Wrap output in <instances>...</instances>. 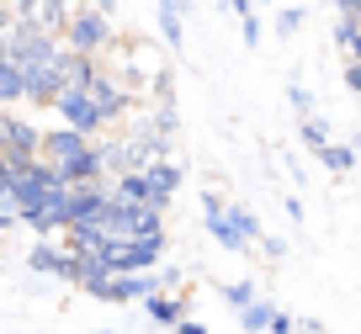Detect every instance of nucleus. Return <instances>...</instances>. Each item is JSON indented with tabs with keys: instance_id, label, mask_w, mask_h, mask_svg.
Returning a JSON list of instances; mask_svg holds the SVG:
<instances>
[{
	"instance_id": "1",
	"label": "nucleus",
	"mask_w": 361,
	"mask_h": 334,
	"mask_svg": "<svg viewBox=\"0 0 361 334\" xmlns=\"http://www.w3.org/2000/svg\"><path fill=\"white\" fill-rule=\"evenodd\" d=\"M37 159L59 170V180H102V165H96V138L75 133V128L59 123L54 133L37 138Z\"/></svg>"
},
{
	"instance_id": "2",
	"label": "nucleus",
	"mask_w": 361,
	"mask_h": 334,
	"mask_svg": "<svg viewBox=\"0 0 361 334\" xmlns=\"http://www.w3.org/2000/svg\"><path fill=\"white\" fill-rule=\"evenodd\" d=\"M59 43L75 48V54H112V48H117V22H112V11L90 6V0H75V6H69V16H64Z\"/></svg>"
},
{
	"instance_id": "3",
	"label": "nucleus",
	"mask_w": 361,
	"mask_h": 334,
	"mask_svg": "<svg viewBox=\"0 0 361 334\" xmlns=\"http://www.w3.org/2000/svg\"><path fill=\"white\" fill-rule=\"evenodd\" d=\"M54 48H59V37L54 32H43V27L32 22V16H16L11 27H6V37H0V54L11 58V64H48L54 58Z\"/></svg>"
},
{
	"instance_id": "4",
	"label": "nucleus",
	"mask_w": 361,
	"mask_h": 334,
	"mask_svg": "<svg viewBox=\"0 0 361 334\" xmlns=\"http://www.w3.org/2000/svg\"><path fill=\"white\" fill-rule=\"evenodd\" d=\"M59 117L64 128H75V133H85V138H102V117H96V106H90V90L85 85H64L54 96V106H48Z\"/></svg>"
},
{
	"instance_id": "5",
	"label": "nucleus",
	"mask_w": 361,
	"mask_h": 334,
	"mask_svg": "<svg viewBox=\"0 0 361 334\" xmlns=\"http://www.w3.org/2000/svg\"><path fill=\"white\" fill-rule=\"evenodd\" d=\"M37 138H43V128H37V123L16 117L11 106H0V154L11 159V165H27V159H37Z\"/></svg>"
},
{
	"instance_id": "6",
	"label": "nucleus",
	"mask_w": 361,
	"mask_h": 334,
	"mask_svg": "<svg viewBox=\"0 0 361 334\" xmlns=\"http://www.w3.org/2000/svg\"><path fill=\"white\" fill-rule=\"evenodd\" d=\"M202 223H207V234L218 239L224 249H234V255H245V234H239V223H234V202L218 197V191H202Z\"/></svg>"
},
{
	"instance_id": "7",
	"label": "nucleus",
	"mask_w": 361,
	"mask_h": 334,
	"mask_svg": "<svg viewBox=\"0 0 361 334\" xmlns=\"http://www.w3.org/2000/svg\"><path fill=\"white\" fill-rule=\"evenodd\" d=\"M180 175H186V170H180L170 154H159V159H149V165H144V180H149V202H154L159 212L170 207V197H176Z\"/></svg>"
},
{
	"instance_id": "8",
	"label": "nucleus",
	"mask_w": 361,
	"mask_h": 334,
	"mask_svg": "<svg viewBox=\"0 0 361 334\" xmlns=\"http://www.w3.org/2000/svg\"><path fill=\"white\" fill-rule=\"evenodd\" d=\"M59 75H54V64H27L22 69V101L27 106H54V96H59Z\"/></svg>"
},
{
	"instance_id": "9",
	"label": "nucleus",
	"mask_w": 361,
	"mask_h": 334,
	"mask_svg": "<svg viewBox=\"0 0 361 334\" xmlns=\"http://www.w3.org/2000/svg\"><path fill=\"white\" fill-rule=\"evenodd\" d=\"M180 313H186V302H180L170 287H159V292H149V297H144V318L154 323V329H170Z\"/></svg>"
},
{
	"instance_id": "10",
	"label": "nucleus",
	"mask_w": 361,
	"mask_h": 334,
	"mask_svg": "<svg viewBox=\"0 0 361 334\" xmlns=\"http://www.w3.org/2000/svg\"><path fill=\"white\" fill-rule=\"evenodd\" d=\"M64 255H69L64 245L43 239V245H32V249H27V271H32V276H59V271H64Z\"/></svg>"
},
{
	"instance_id": "11",
	"label": "nucleus",
	"mask_w": 361,
	"mask_h": 334,
	"mask_svg": "<svg viewBox=\"0 0 361 334\" xmlns=\"http://www.w3.org/2000/svg\"><path fill=\"white\" fill-rule=\"evenodd\" d=\"M239 313V329H250V334H266V323H271V313H276V302H266V297H250L245 308H234Z\"/></svg>"
},
{
	"instance_id": "12",
	"label": "nucleus",
	"mask_w": 361,
	"mask_h": 334,
	"mask_svg": "<svg viewBox=\"0 0 361 334\" xmlns=\"http://www.w3.org/2000/svg\"><path fill=\"white\" fill-rule=\"evenodd\" d=\"M0 106H22V64L0 54Z\"/></svg>"
},
{
	"instance_id": "13",
	"label": "nucleus",
	"mask_w": 361,
	"mask_h": 334,
	"mask_svg": "<svg viewBox=\"0 0 361 334\" xmlns=\"http://www.w3.org/2000/svg\"><path fill=\"white\" fill-rule=\"evenodd\" d=\"M319 159H324L335 175H345V170L356 165V149H350V144H324V149H319Z\"/></svg>"
},
{
	"instance_id": "14",
	"label": "nucleus",
	"mask_w": 361,
	"mask_h": 334,
	"mask_svg": "<svg viewBox=\"0 0 361 334\" xmlns=\"http://www.w3.org/2000/svg\"><path fill=\"white\" fill-rule=\"evenodd\" d=\"M159 37H165L170 48H180L186 43V16L180 11H159Z\"/></svg>"
},
{
	"instance_id": "15",
	"label": "nucleus",
	"mask_w": 361,
	"mask_h": 334,
	"mask_svg": "<svg viewBox=\"0 0 361 334\" xmlns=\"http://www.w3.org/2000/svg\"><path fill=\"white\" fill-rule=\"evenodd\" d=\"M250 297H260V292H255V281H250V276H239V281H228V287H224V302H228V308H245Z\"/></svg>"
},
{
	"instance_id": "16",
	"label": "nucleus",
	"mask_w": 361,
	"mask_h": 334,
	"mask_svg": "<svg viewBox=\"0 0 361 334\" xmlns=\"http://www.w3.org/2000/svg\"><path fill=\"white\" fill-rule=\"evenodd\" d=\"M303 144H308V154H319V149H324V144H329V128H324V123H319L314 111H308V117H303Z\"/></svg>"
},
{
	"instance_id": "17",
	"label": "nucleus",
	"mask_w": 361,
	"mask_h": 334,
	"mask_svg": "<svg viewBox=\"0 0 361 334\" xmlns=\"http://www.w3.org/2000/svg\"><path fill=\"white\" fill-rule=\"evenodd\" d=\"M303 22H308V11H303V6H287V11H276V37H293Z\"/></svg>"
},
{
	"instance_id": "18",
	"label": "nucleus",
	"mask_w": 361,
	"mask_h": 334,
	"mask_svg": "<svg viewBox=\"0 0 361 334\" xmlns=\"http://www.w3.org/2000/svg\"><path fill=\"white\" fill-rule=\"evenodd\" d=\"M356 32H361V16H356V11H340V22H335V43H340V48H350V43H356Z\"/></svg>"
},
{
	"instance_id": "19",
	"label": "nucleus",
	"mask_w": 361,
	"mask_h": 334,
	"mask_svg": "<svg viewBox=\"0 0 361 334\" xmlns=\"http://www.w3.org/2000/svg\"><path fill=\"white\" fill-rule=\"evenodd\" d=\"M287 101L298 106V117H308V111H314V90H308V85H298V80L287 85Z\"/></svg>"
},
{
	"instance_id": "20",
	"label": "nucleus",
	"mask_w": 361,
	"mask_h": 334,
	"mask_svg": "<svg viewBox=\"0 0 361 334\" xmlns=\"http://www.w3.org/2000/svg\"><path fill=\"white\" fill-rule=\"evenodd\" d=\"M239 37H245L250 48L260 43V16H255V11H250V16H239Z\"/></svg>"
},
{
	"instance_id": "21",
	"label": "nucleus",
	"mask_w": 361,
	"mask_h": 334,
	"mask_svg": "<svg viewBox=\"0 0 361 334\" xmlns=\"http://www.w3.org/2000/svg\"><path fill=\"white\" fill-rule=\"evenodd\" d=\"M266 334H298V318H287L282 308L271 313V323H266Z\"/></svg>"
},
{
	"instance_id": "22",
	"label": "nucleus",
	"mask_w": 361,
	"mask_h": 334,
	"mask_svg": "<svg viewBox=\"0 0 361 334\" xmlns=\"http://www.w3.org/2000/svg\"><path fill=\"white\" fill-rule=\"evenodd\" d=\"M345 90L361 96V64H356V58H345Z\"/></svg>"
},
{
	"instance_id": "23",
	"label": "nucleus",
	"mask_w": 361,
	"mask_h": 334,
	"mask_svg": "<svg viewBox=\"0 0 361 334\" xmlns=\"http://www.w3.org/2000/svg\"><path fill=\"white\" fill-rule=\"evenodd\" d=\"M11 175H16V165L0 154V197H11Z\"/></svg>"
},
{
	"instance_id": "24",
	"label": "nucleus",
	"mask_w": 361,
	"mask_h": 334,
	"mask_svg": "<svg viewBox=\"0 0 361 334\" xmlns=\"http://www.w3.org/2000/svg\"><path fill=\"white\" fill-rule=\"evenodd\" d=\"M170 329H176V334H207V329H202V323H197V318H186V313H180V318H176V323H170Z\"/></svg>"
},
{
	"instance_id": "25",
	"label": "nucleus",
	"mask_w": 361,
	"mask_h": 334,
	"mask_svg": "<svg viewBox=\"0 0 361 334\" xmlns=\"http://www.w3.org/2000/svg\"><path fill=\"white\" fill-rule=\"evenodd\" d=\"M0 228H16V207H11V197H0Z\"/></svg>"
},
{
	"instance_id": "26",
	"label": "nucleus",
	"mask_w": 361,
	"mask_h": 334,
	"mask_svg": "<svg viewBox=\"0 0 361 334\" xmlns=\"http://www.w3.org/2000/svg\"><path fill=\"white\" fill-rule=\"evenodd\" d=\"M282 207H287V218H293V223H303V202H298V197H282Z\"/></svg>"
},
{
	"instance_id": "27",
	"label": "nucleus",
	"mask_w": 361,
	"mask_h": 334,
	"mask_svg": "<svg viewBox=\"0 0 361 334\" xmlns=\"http://www.w3.org/2000/svg\"><path fill=\"white\" fill-rule=\"evenodd\" d=\"M11 22H16V11L6 6V0H0V37H6V27H11Z\"/></svg>"
},
{
	"instance_id": "28",
	"label": "nucleus",
	"mask_w": 361,
	"mask_h": 334,
	"mask_svg": "<svg viewBox=\"0 0 361 334\" xmlns=\"http://www.w3.org/2000/svg\"><path fill=\"white\" fill-rule=\"evenodd\" d=\"M6 6H11L16 16H32V6H37V0H6Z\"/></svg>"
},
{
	"instance_id": "29",
	"label": "nucleus",
	"mask_w": 361,
	"mask_h": 334,
	"mask_svg": "<svg viewBox=\"0 0 361 334\" xmlns=\"http://www.w3.org/2000/svg\"><path fill=\"white\" fill-rule=\"evenodd\" d=\"M154 6H159V11H180V16H186V0H154Z\"/></svg>"
},
{
	"instance_id": "30",
	"label": "nucleus",
	"mask_w": 361,
	"mask_h": 334,
	"mask_svg": "<svg viewBox=\"0 0 361 334\" xmlns=\"http://www.w3.org/2000/svg\"><path fill=\"white\" fill-rule=\"evenodd\" d=\"M228 6H234L239 16H250V11H255V0H228Z\"/></svg>"
},
{
	"instance_id": "31",
	"label": "nucleus",
	"mask_w": 361,
	"mask_h": 334,
	"mask_svg": "<svg viewBox=\"0 0 361 334\" xmlns=\"http://www.w3.org/2000/svg\"><path fill=\"white\" fill-rule=\"evenodd\" d=\"M345 58H356V64H361V32H356V43L345 48Z\"/></svg>"
},
{
	"instance_id": "32",
	"label": "nucleus",
	"mask_w": 361,
	"mask_h": 334,
	"mask_svg": "<svg viewBox=\"0 0 361 334\" xmlns=\"http://www.w3.org/2000/svg\"><path fill=\"white\" fill-rule=\"evenodd\" d=\"M90 6H102V11H112V16H117V0H90Z\"/></svg>"
},
{
	"instance_id": "33",
	"label": "nucleus",
	"mask_w": 361,
	"mask_h": 334,
	"mask_svg": "<svg viewBox=\"0 0 361 334\" xmlns=\"http://www.w3.org/2000/svg\"><path fill=\"white\" fill-rule=\"evenodd\" d=\"M59 6H75V0H59Z\"/></svg>"
},
{
	"instance_id": "34",
	"label": "nucleus",
	"mask_w": 361,
	"mask_h": 334,
	"mask_svg": "<svg viewBox=\"0 0 361 334\" xmlns=\"http://www.w3.org/2000/svg\"><path fill=\"white\" fill-rule=\"evenodd\" d=\"M186 6H197V0H186Z\"/></svg>"
},
{
	"instance_id": "35",
	"label": "nucleus",
	"mask_w": 361,
	"mask_h": 334,
	"mask_svg": "<svg viewBox=\"0 0 361 334\" xmlns=\"http://www.w3.org/2000/svg\"><path fill=\"white\" fill-rule=\"evenodd\" d=\"M356 11H361V0H356Z\"/></svg>"
},
{
	"instance_id": "36",
	"label": "nucleus",
	"mask_w": 361,
	"mask_h": 334,
	"mask_svg": "<svg viewBox=\"0 0 361 334\" xmlns=\"http://www.w3.org/2000/svg\"><path fill=\"white\" fill-rule=\"evenodd\" d=\"M102 334H112V329H102Z\"/></svg>"
}]
</instances>
